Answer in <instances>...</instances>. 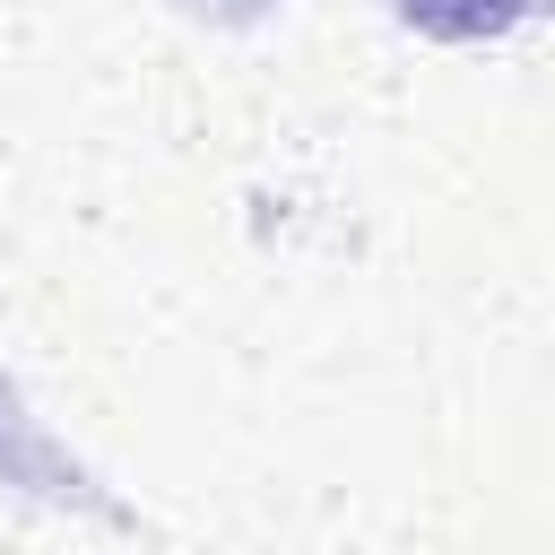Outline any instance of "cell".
<instances>
[{
    "instance_id": "obj_1",
    "label": "cell",
    "mask_w": 555,
    "mask_h": 555,
    "mask_svg": "<svg viewBox=\"0 0 555 555\" xmlns=\"http://www.w3.org/2000/svg\"><path fill=\"white\" fill-rule=\"evenodd\" d=\"M520 9L529 0H399V17L434 43H494V35L520 26Z\"/></svg>"
}]
</instances>
